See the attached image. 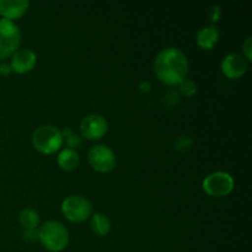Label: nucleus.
Returning a JSON list of instances; mask_svg holds the SVG:
<instances>
[{
	"instance_id": "nucleus-1",
	"label": "nucleus",
	"mask_w": 252,
	"mask_h": 252,
	"mask_svg": "<svg viewBox=\"0 0 252 252\" xmlns=\"http://www.w3.org/2000/svg\"><path fill=\"white\" fill-rule=\"evenodd\" d=\"M189 70V58L176 47L161 49L154 61L155 75L167 86L180 85V83L187 78Z\"/></svg>"
},
{
	"instance_id": "nucleus-2",
	"label": "nucleus",
	"mask_w": 252,
	"mask_h": 252,
	"mask_svg": "<svg viewBox=\"0 0 252 252\" xmlns=\"http://www.w3.org/2000/svg\"><path fill=\"white\" fill-rule=\"evenodd\" d=\"M38 241L49 252H61L69 245V231L61 221L48 220L39 226Z\"/></svg>"
},
{
	"instance_id": "nucleus-3",
	"label": "nucleus",
	"mask_w": 252,
	"mask_h": 252,
	"mask_svg": "<svg viewBox=\"0 0 252 252\" xmlns=\"http://www.w3.org/2000/svg\"><path fill=\"white\" fill-rule=\"evenodd\" d=\"M61 129L52 125L39 126L32 133V144L33 148L44 155H52L58 152L63 145Z\"/></svg>"
},
{
	"instance_id": "nucleus-4",
	"label": "nucleus",
	"mask_w": 252,
	"mask_h": 252,
	"mask_svg": "<svg viewBox=\"0 0 252 252\" xmlns=\"http://www.w3.org/2000/svg\"><path fill=\"white\" fill-rule=\"evenodd\" d=\"M21 32L14 21L0 19V61L6 62L20 49Z\"/></svg>"
},
{
	"instance_id": "nucleus-5",
	"label": "nucleus",
	"mask_w": 252,
	"mask_h": 252,
	"mask_svg": "<svg viewBox=\"0 0 252 252\" xmlns=\"http://www.w3.org/2000/svg\"><path fill=\"white\" fill-rule=\"evenodd\" d=\"M62 213L71 223H83L93 216V204L85 197L71 194L62 202Z\"/></svg>"
},
{
	"instance_id": "nucleus-6",
	"label": "nucleus",
	"mask_w": 252,
	"mask_h": 252,
	"mask_svg": "<svg viewBox=\"0 0 252 252\" xmlns=\"http://www.w3.org/2000/svg\"><path fill=\"white\" fill-rule=\"evenodd\" d=\"M203 191L212 197H225L233 192L235 180L229 172L214 171L207 175L202 182Z\"/></svg>"
},
{
	"instance_id": "nucleus-7",
	"label": "nucleus",
	"mask_w": 252,
	"mask_h": 252,
	"mask_svg": "<svg viewBox=\"0 0 252 252\" xmlns=\"http://www.w3.org/2000/svg\"><path fill=\"white\" fill-rule=\"evenodd\" d=\"M88 160L90 166L95 171L102 172V174L112 171L117 162L113 150L105 144H97L91 147L88 153Z\"/></svg>"
},
{
	"instance_id": "nucleus-8",
	"label": "nucleus",
	"mask_w": 252,
	"mask_h": 252,
	"mask_svg": "<svg viewBox=\"0 0 252 252\" xmlns=\"http://www.w3.org/2000/svg\"><path fill=\"white\" fill-rule=\"evenodd\" d=\"M79 129H80L81 138H86L89 140H98L105 137L107 133L108 123L103 116L98 113H91L81 120Z\"/></svg>"
},
{
	"instance_id": "nucleus-9",
	"label": "nucleus",
	"mask_w": 252,
	"mask_h": 252,
	"mask_svg": "<svg viewBox=\"0 0 252 252\" xmlns=\"http://www.w3.org/2000/svg\"><path fill=\"white\" fill-rule=\"evenodd\" d=\"M249 62L241 54L231 53L224 57L221 61V73L228 79H239L248 71Z\"/></svg>"
},
{
	"instance_id": "nucleus-10",
	"label": "nucleus",
	"mask_w": 252,
	"mask_h": 252,
	"mask_svg": "<svg viewBox=\"0 0 252 252\" xmlns=\"http://www.w3.org/2000/svg\"><path fill=\"white\" fill-rule=\"evenodd\" d=\"M37 56L32 49L21 48L17 49L11 56V65L12 71L17 74H27L36 66Z\"/></svg>"
},
{
	"instance_id": "nucleus-11",
	"label": "nucleus",
	"mask_w": 252,
	"mask_h": 252,
	"mask_svg": "<svg viewBox=\"0 0 252 252\" xmlns=\"http://www.w3.org/2000/svg\"><path fill=\"white\" fill-rule=\"evenodd\" d=\"M29 6V0H0V16L1 19L14 21L24 16Z\"/></svg>"
},
{
	"instance_id": "nucleus-12",
	"label": "nucleus",
	"mask_w": 252,
	"mask_h": 252,
	"mask_svg": "<svg viewBox=\"0 0 252 252\" xmlns=\"http://www.w3.org/2000/svg\"><path fill=\"white\" fill-rule=\"evenodd\" d=\"M219 38H220L219 29L216 25H211V26H204L201 30H198L196 42L199 48L204 49V51H211L218 43Z\"/></svg>"
},
{
	"instance_id": "nucleus-13",
	"label": "nucleus",
	"mask_w": 252,
	"mask_h": 252,
	"mask_svg": "<svg viewBox=\"0 0 252 252\" xmlns=\"http://www.w3.org/2000/svg\"><path fill=\"white\" fill-rule=\"evenodd\" d=\"M57 162L62 170L73 171L80 164V157H79L76 150L65 148V149H62L59 152L58 157H57Z\"/></svg>"
},
{
	"instance_id": "nucleus-14",
	"label": "nucleus",
	"mask_w": 252,
	"mask_h": 252,
	"mask_svg": "<svg viewBox=\"0 0 252 252\" xmlns=\"http://www.w3.org/2000/svg\"><path fill=\"white\" fill-rule=\"evenodd\" d=\"M91 230L97 236H106L111 230V220L102 213H95L91 216Z\"/></svg>"
},
{
	"instance_id": "nucleus-15",
	"label": "nucleus",
	"mask_w": 252,
	"mask_h": 252,
	"mask_svg": "<svg viewBox=\"0 0 252 252\" xmlns=\"http://www.w3.org/2000/svg\"><path fill=\"white\" fill-rule=\"evenodd\" d=\"M19 221L25 230L37 229L39 226V214L34 209L26 207L19 213Z\"/></svg>"
},
{
	"instance_id": "nucleus-16",
	"label": "nucleus",
	"mask_w": 252,
	"mask_h": 252,
	"mask_svg": "<svg viewBox=\"0 0 252 252\" xmlns=\"http://www.w3.org/2000/svg\"><path fill=\"white\" fill-rule=\"evenodd\" d=\"M180 93L185 96V97H192L197 94V84L191 79H185L184 81L180 83Z\"/></svg>"
},
{
	"instance_id": "nucleus-17",
	"label": "nucleus",
	"mask_w": 252,
	"mask_h": 252,
	"mask_svg": "<svg viewBox=\"0 0 252 252\" xmlns=\"http://www.w3.org/2000/svg\"><path fill=\"white\" fill-rule=\"evenodd\" d=\"M192 144H193V140L189 137H187V135H181V137L177 138L176 142H175V147H176V149L180 150V152L189 150L191 149Z\"/></svg>"
},
{
	"instance_id": "nucleus-18",
	"label": "nucleus",
	"mask_w": 252,
	"mask_h": 252,
	"mask_svg": "<svg viewBox=\"0 0 252 252\" xmlns=\"http://www.w3.org/2000/svg\"><path fill=\"white\" fill-rule=\"evenodd\" d=\"M64 140H65V144L69 149L76 150L78 148H80L81 145H83V138H81V135L75 134V133H73L71 135H69V137L65 138Z\"/></svg>"
},
{
	"instance_id": "nucleus-19",
	"label": "nucleus",
	"mask_w": 252,
	"mask_h": 252,
	"mask_svg": "<svg viewBox=\"0 0 252 252\" xmlns=\"http://www.w3.org/2000/svg\"><path fill=\"white\" fill-rule=\"evenodd\" d=\"M208 17L212 21V24H217L221 17V7L219 5H213L208 10Z\"/></svg>"
},
{
	"instance_id": "nucleus-20",
	"label": "nucleus",
	"mask_w": 252,
	"mask_h": 252,
	"mask_svg": "<svg viewBox=\"0 0 252 252\" xmlns=\"http://www.w3.org/2000/svg\"><path fill=\"white\" fill-rule=\"evenodd\" d=\"M252 37L249 36L248 38L245 39V42L243 43V53H244V58L246 59L248 62L252 61Z\"/></svg>"
},
{
	"instance_id": "nucleus-21",
	"label": "nucleus",
	"mask_w": 252,
	"mask_h": 252,
	"mask_svg": "<svg viewBox=\"0 0 252 252\" xmlns=\"http://www.w3.org/2000/svg\"><path fill=\"white\" fill-rule=\"evenodd\" d=\"M22 239L27 243H33V241L38 240V231L37 229H26L22 233Z\"/></svg>"
},
{
	"instance_id": "nucleus-22",
	"label": "nucleus",
	"mask_w": 252,
	"mask_h": 252,
	"mask_svg": "<svg viewBox=\"0 0 252 252\" xmlns=\"http://www.w3.org/2000/svg\"><path fill=\"white\" fill-rule=\"evenodd\" d=\"M11 71L12 69H11V65H10V63H7V62H1V63H0V75L7 76L11 74Z\"/></svg>"
},
{
	"instance_id": "nucleus-23",
	"label": "nucleus",
	"mask_w": 252,
	"mask_h": 252,
	"mask_svg": "<svg viewBox=\"0 0 252 252\" xmlns=\"http://www.w3.org/2000/svg\"><path fill=\"white\" fill-rule=\"evenodd\" d=\"M138 89H139L140 93H143V94L150 93V90H152V83L148 80L140 81L139 85H138Z\"/></svg>"
},
{
	"instance_id": "nucleus-24",
	"label": "nucleus",
	"mask_w": 252,
	"mask_h": 252,
	"mask_svg": "<svg viewBox=\"0 0 252 252\" xmlns=\"http://www.w3.org/2000/svg\"><path fill=\"white\" fill-rule=\"evenodd\" d=\"M73 128L71 127H64L63 129L61 130V134H62V138H63V140L65 139V138H68L69 135L73 134Z\"/></svg>"
}]
</instances>
